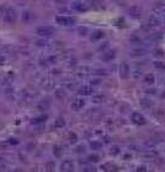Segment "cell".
I'll use <instances>...</instances> for the list:
<instances>
[{"instance_id": "obj_1", "label": "cell", "mask_w": 165, "mask_h": 172, "mask_svg": "<svg viewBox=\"0 0 165 172\" xmlns=\"http://www.w3.org/2000/svg\"><path fill=\"white\" fill-rule=\"evenodd\" d=\"M16 10L14 8H6L3 13V16H2V20L5 22V24H14L16 21Z\"/></svg>"}, {"instance_id": "obj_2", "label": "cell", "mask_w": 165, "mask_h": 172, "mask_svg": "<svg viewBox=\"0 0 165 172\" xmlns=\"http://www.w3.org/2000/svg\"><path fill=\"white\" fill-rule=\"evenodd\" d=\"M36 34L42 37H49L56 34V28L52 26H38L36 28Z\"/></svg>"}, {"instance_id": "obj_3", "label": "cell", "mask_w": 165, "mask_h": 172, "mask_svg": "<svg viewBox=\"0 0 165 172\" xmlns=\"http://www.w3.org/2000/svg\"><path fill=\"white\" fill-rule=\"evenodd\" d=\"M56 21L57 24L62 25V26H72L75 24V19L72 16H65V15H58L56 16Z\"/></svg>"}, {"instance_id": "obj_4", "label": "cell", "mask_w": 165, "mask_h": 172, "mask_svg": "<svg viewBox=\"0 0 165 172\" xmlns=\"http://www.w3.org/2000/svg\"><path fill=\"white\" fill-rule=\"evenodd\" d=\"M131 120L135 124H137V125H144V124L147 123V120H145L144 115H142V114H141V113H138V111L132 113V115H131Z\"/></svg>"}, {"instance_id": "obj_5", "label": "cell", "mask_w": 165, "mask_h": 172, "mask_svg": "<svg viewBox=\"0 0 165 172\" xmlns=\"http://www.w3.org/2000/svg\"><path fill=\"white\" fill-rule=\"evenodd\" d=\"M74 168H75V165L72 160H64L60 163V171L63 172H72L74 171Z\"/></svg>"}, {"instance_id": "obj_6", "label": "cell", "mask_w": 165, "mask_h": 172, "mask_svg": "<svg viewBox=\"0 0 165 172\" xmlns=\"http://www.w3.org/2000/svg\"><path fill=\"white\" fill-rule=\"evenodd\" d=\"M128 14H129V16H132L133 19H141L142 14H143V10L139 6H132L128 10Z\"/></svg>"}, {"instance_id": "obj_7", "label": "cell", "mask_w": 165, "mask_h": 172, "mask_svg": "<svg viewBox=\"0 0 165 172\" xmlns=\"http://www.w3.org/2000/svg\"><path fill=\"white\" fill-rule=\"evenodd\" d=\"M84 107H85V102H84L83 98H75V99L72 102V109L75 110V111L81 110Z\"/></svg>"}, {"instance_id": "obj_8", "label": "cell", "mask_w": 165, "mask_h": 172, "mask_svg": "<svg viewBox=\"0 0 165 172\" xmlns=\"http://www.w3.org/2000/svg\"><path fill=\"white\" fill-rule=\"evenodd\" d=\"M153 14L155 16H159V15H165V4L164 3H156L154 6H153Z\"/></svg>"}, {"instance_id": "obj_9", "label": "cell", "mask_w": 165, "mask_h": 172, "mask_svg": "<svg viewBox=\"0 0 165 172\" xmlns=\"http://www.w3.org/2000/svg\"><path fill=\"white\" fill-rule=\"evenodd\" d=\"M77 92L80 95H92L94 94V88L90 87V85H83V87H79L77 89Z\"/></svg>"}, {"instance_id": "obj_10", "label": "cell", "mask_w": 165, "mask_h": 172, "mask_svg": "<svg viewBox=\"0 0 165 172\" xmlns=\"http://www.w3.org/2000/svg\"><path fill=\"white\" fill-rule=\"evenodd\" d=\"M72 8H73L75 11H79V13H85V11H88V9H89V6H88L85 3H83V2H74V3L72 4Z\"/></svg>"}, {"instance_id": "obj_11", "label": "cell", "mask_w": 165, "mask_h": 172, "mask_svg": "<svg viewBox=\"0 0 165 172\" xmlns=\"http://www.w3.org/2000/svg\"><path fill=\"white\" fill-rule=\"evenodd\" d=\"M115 57H116V51L115 50H107V51H105L102 53L101 60L105 61V62H109V61H112Z\"/></svg>"}, {"instance_id": "obj_12", "label": "cell", "mask_w": 165, "mask_h": 172, "mask_svg": "<svg viewBox=\"0 0 165 172\" xmlns=\"http://www.w3.org/2000/svg\"><path fill=\"white\" fill-rule=\"evenodd\" d=\"M129 73H131L129 66H128L127 63H122V65L120 66V76H121L123 79H126V78L129 77Z\"/></svg>"}, {"instance_id": "obj_13", "label": "cell", "mask_w": 165, "mask_h": 172, "mask_svg": "<svg viewBox=\"0 0 165 172\" xmlns=\"http://www.w3.org/2000/svg\"><path fill=\"white\" fill-rule=\"evenodd\" d=\"M160 22H159V19L155 16V15H153V16H150L149 19H148V21L145 22V26L148 27V28H153V27H155V26H158Z\"/></svg>"}, {"instance_id": "obj_14", "label": "cell", "mask_w": 165, "mask_h": 172, "mask_svg": "<svg viewBox=\"0 0 165 172\" xmlns=\"http://www.w3.org/2000/svg\"><path fill=\"white\" fill-rule=\"evenodd\" d=\"M153 115L158 119V120H165V110L161 108H155L153 110Z\"/></svg>"}, {"instance_id": "obj_15", "label": "cell", "mask_w": 165, "mask_h": 172, "mask_svg": "<svg viewBox=\"0 0 165 172\" xmlns=\"http://www.w3.org/2000/svg\"><path fill=\"white\" fill-rule=\"evenodd\" d=\"M104 37H105V32L101 31V30H96V31H94V32L91 34V36H90L91 41H100V40H102Z\"/></svg>"}, {"instance_id": "obj_16", "label": "cell", "mask_w": 165, "mask_h": 172, "mask_svg": "<svg viewBox=\"0 0 165 172\" xmlns=\"http://www.w3.org/2000/svg\"><path fill=\"white\" fill-rule=\"evenodd\" d=\"M77 73H78L79 76H88V74L92 73V68L89 67V66H83V67H79V68L77 69Z\"/></svg>"}, {"instance_id": "obj_17", "label": "cell", "mask_w": 165, "mask_h": 172, "mask_svg": "<svg viewBox=\"0 0 165 172\" xmlns=\"http://www.w3.org/2000/svg\"><path fill=\"white\" fill-rule=\"evenodd\" d=\"M65 126V120H64V118H57L56 120H54V124H53V128L54 129H62V128H64Z\"/></svg>"}, {"instance_id": "obj_18", "label": "cell", "mask_w": 165, "mask_h": 172, "mask_svg": "<svg viewBox=\"0 0 165 172\" xmlns=\"http://www.w3.org/2000/svg\"><path fill=\"white\" fill-rule=\"evenodd\" d=\"M145 53H147L145 48H136V50H133L131 52V56L132 57H141V56H143Z\"/></svg>"}, {"instance_id": "obj_19", "label": "cell", "mask_w": 165, "mask_h": 172, "mask_svg": "<svg viewBox=\"0 0 165 172\" xmlns=\"http://www.w3.org/2000/svg\"><path fill=\"white\" fill-rule=\"evenodd\" d=\"M38 83H40L41 85H43V87H48L49 83H51L49 77H48V76H46V74L41 76V78H38Z\"/></svg>"}, {"instance_id": "obj_20", "label": "cell", "mask_w": 165, "mask_h": 172, "mask_svg": "<svg viewBox=\"0 0 165 172\" xmlns=\"http://www.w3.org/2000/svg\"><path fill=\"white\" fill-rule=\"evenodd\" d=\"M154 80H155V77H154V74H152V73H148V74H145V76H144V83H145V84H149V85H152V84L154 83Z\"/></svg>"}, {"instance_id": "obj_21", "label": "cell", "mask_w": 165, "mask_h": 172, "mask_svg": "<svg viewBox=\"0 0 165 172\" xmlns=\"http://www.w3.org/2000/svg\"><path fill=\"white\" fill-rule=\"evenodd\" d=\"M53 155L56 157H60L63 155V148L59 146V145H54L53 146Z\"/></svg>"}, {"instance_id": "obj_22", "label": "cell", "mask_w": 165, "mask_h": 172, "mask_svg": "<svg viewBox=\"0 0 165 172\" xmlns=\"http://www.w3.org/2000/svg\"><path fill=\"white\" fill-rule=\"evenodd\" d=\"M107 50H110V42H107V41H105L102 45H100V46H99L97 47V51L99 52H105V51H107Z\"/></svg>"}, {"instance_id": "obj_23", "label": "cell", "mask_w": 165, "mask_h": 172, "mask_svg": "<svg viewBox=\"0 0 165 172\" xmlns=\"http://www.w3.org/2000/svg\"><path fill=\"white\" fill-rule=\"evenodd\" d=\"M31 11L30 10H25L23 13H22V21L23 22H30L31 21Z\"/></svg>"}, {"instance_id": "obj_24", "label": "cell", "mask_w": 165, "mask_h": 172, "mask_svg": "<svg viewBox=\"0 0 165 172\" xmlns=\"http://www.w3.org/2000/svg\"><path fill=\"white\" fill-rule=\"evenodd\" d=\"M90 148L92 150H100L102 148V144H101L100 141H91L90 142Z\"/></svg>"}, {"instance_id": "obj_25", "label": "cell", "mask_w": 165, "mask_h": 172, "mask_svg": "<svg viewBox=\"0 0 165 172\" xmlns=\"http://www.w3.org/2000/svg\"><path fill=\"white\" fill-rule=\"evenodd\" d=\"M104 99H105V95H102V94H96V95L92 94V102L94 103H102Z\"/></svg>"}, {"instance_id": "obj_26", "label": "cell", "mask_w": 165, "mask_h": 172, "mask_svg": "<svg viewBox=\"0 0 165 172\" xmlns=\"http://www.w3.org/2000/svg\"><path fill=\"white\" fill-rule=\"evenodd\" d=\"M54 167H56V163H54L53 161H48V162H46V165H45V171L51 172V171L54 170Z\"/></svg>"}, {"instance_id": "obj_27", "label": "cell", "mask_w": 165, "mask_h": 172, "mask_svg": "<svg viewBox=\"0 0 165 172\" xmlns=\"http://www.w3.org/2000/svg\"><path fill=\"white\" fill-rule=\"evenodd\" d=\"M47 118H48L47 115H42V117H38V118H36V119H34V120H32V124H41V123H45Z\"/></svg>"}, {"instance_id": "obj_28", "label": "cell", "mask_w": 165, "mask_h": 172, "mask_svg": "<svg viewBox=\"0 0 165 172\" xmlns=\"http://www.w3.org/2000/svg\"><path fill=\"white\" fill-rule=\"evenodd\" d=\"M141 105L143 108H145V109H149V108H152V102L149 99H142L141 100Z\"/></svg>"}, {"instance_id": "obj_29", "label": "cell", "mask_w": 165, "mask_h": 172, "mask_svg": "<svg viewBox=\"0 0 165 172\" xmlns=\"http://www.w3.org/2000/svg\"><path fill=\"white\" fill-rule=\"evenodd\" d=\"M88 160H89L90 162H99V161H100V156H99L97 154H91V155L88 157Z\"/></svg>"}, {"instance_id": "obj_30", "label": "cell", "mask_w": 165, "mask_h": 172, "mask_svg": "<svg viewBox=\"0 0 165 172\" xmlns=\"http://www.w3.org/2000/svg\"><path fill=\"white\" fill-rule=\"evenodd\" d=\"M154 67L158 68V69H163V71H165V63L161 62V61H155V62H154Z\"/></svg>"}, {"instance_id": "obj_31", "label": "cell", "mask_w": 165, "mask_h": 172, "mask_svg": "<svg viewBox=\"0 0 165 172\" xmlns=\"http://www.w3.org/2000/svg\"><path fill=\"white\" fill-rule=\"evenodd\" d=\"M112 168H115V166L111 165V163H105V165L101 166V170L102 171H113Z\"/></svg>"}, {"instance_id": "obj_32", "label": "cell", "mask_w": 165, "mask_h": 172, "mask_svg": "<svg viewBox=\"0 0 165 172\" xmlns=\"http://www.w3.org/2000/svg\"><path fill=\"white\" fill-rule=\"evenodd\" d=\"M69 141L72 142V144H75V142L78 141V135L75 133H70L69 134Z\"/></svg>"}, {"instance_id": "obj_33", "label": "cell", "mask_w": 165, "mask_h": 172, "mask_svg": "<svg viewBox=\"0 0 165 172\" xmlns=\"http://www.w3.org/2000/svg\"><path fill=\"white\" fill-rule=\"evenodd\" d=\"M67 87H68V89H70V91H77L79 87H78V84L75 83V82H73V83H68L67 84Z\"/></svg>"}, {"instance_id": "obj_34", "label": "cell", "mask_w": 165, "mask_h": 172, "mask_svg": "<svg viewBox=\"0 0 165 172\" xmlns=\"http://www.w3.org/2000/svg\"><path fill=\"white\" fill-rule=\"evenodd\" d=\"M110 154H111L112 156H116V155H118V154H120V148H118V146H113V148L111 149Z\"/></svg>"}, {"instance_id": "obj_35", "label": "cell", "mask_w": 165, "mask_h": 172, "mask_svg": "<svg viewBox=\"0 0 165 172\" xmlns=\"http://www.w3.org/2000/svg\"><path fill=\"white\" fill-rule=\"evenodd\" d=\"M83 171L84 172H94V171H96V168L94 166H84L83 167Z\"/></svg>"}, {"instance_id": "obj_36", "label": "cell", "mask_w": 165, "mask_h": 172, "mask_svg": "<svg viewBox=\"0 0 165 172\" xmlns=\"http://www.w3.org/2000/svg\"><path fill=\"white\" fill-rule=\"evenodd\" d=\"M91 5L94 6V8H99V6H102V4H101V2L100 0H92V3H91Z\"/></svg>"}, {"instance_id": "obj_37", "label": "cell", "mask_w": 165, "mask_h": 172, "mask_svg": "<svg viewBox=\"0 0 165 172\" xmlns=\"http://www.w3.org/2000/svg\"><path fill=\"white\" fill-rule=\"evenodd\" d=\"M56 95L59 97V98H64L65 97V93H64L63 89H58V91H56Z\"/></svg>"}, {"instance_id": "obj_38", "label": "cell", "mask_w": 165, "mask_h": 172, "mask_svg": "<svg viewBox=\"0 0 165 172\" xmlns=\"http://www.w3.org/2000/svg\"><path fill=\"white\" fill-rule=\"evenodd\" d=\"M86 32H88L86 27H79V34L80 35H86Z\"/></svg>"}, {"instance_id": "obj_39", "label": "cell", "mask_w": 165, "mask_h": 172, "mask_svg": "<svg viewBox=\"0 0 165 172\" xmlns=\"http://www.w3.org/2000/svg\"><path fill=\"white\" fill-rule=\"evenodd\" d=\"M139 41H141V39L137 37V36H132L131 37V42H133V43H138Z\"/></svg>"}, {"instance_id": "obj_40", "label": "cell", "mask_w": 165, "mask_h": 172, "mask_svg": "<svg viewBox=\"0 0 165 172\" xmlns=\"http://www.w3.org/2000/svg\"><path fill=\"white\" fill-rule=\"evenodd\" d=\"M9 144H11V145H17L19 144V140L17 139H9Z\"/></svg>"}, {"instance_id": "obj_41", "label": "cell", "mask_w": 165, "mask_h": 172, "mask_svg": "<svg viewBox=\"0 0 165 172\" xmlns=\"http://www.w3.org/2000/svg\"><path fill=\"white\" fill-rule=\"evenodd\" d=\"M94 73H95V74H102V76H106V74H107V73L105 72V69H96Z\"/></svg>"}, {"instance_id": "obj_42", "label": "cell", "mask_w": 165, "mask_h": 172, "mask_svg": "<svg viewBox=\"0 0 165 172\" xmlns=\"http://www.w3.org/2000/svg\"><path fill=\"white\" fill-rule=\"evenodd\" d=\"M136 171H138V172H145L147 171V167L145 166H138Z\"/></svg>"}, {"instance_id": "obj_43", "label": "cell", "mask_w": 165, "mask_h": 172, "mask_svg": "<svg viewBox=\"0 0 165 172\" xmlns=\"http://www.w3.org/2000/svg\"><path fill=\"white\" fill-rule=\"evenodd\" d=\"M84 151H85V148H84V146H78L77 152H84Z\"/></svg>"}, {"instance_id": "obj_44", "label": "cell", "mask_w": 165, "mask_h": 172, "mask_svg": "<svg viewBox=\"0 0 165 172\" xmlns=\"http://www.w3.org/2000/svg\"><path fill=\"white\" fill-rule=\"evenodd\" d=\"M147 93H148V94H155L156 92H155V89H148Z\"/></svg>"}, {"instance_id": "obj_45", "label": "cell", "mask_w": 165, "mask_h": 172, "mask_svg": "<svg viewBox=\"0 0 165 172\" xmlns=\"http://www.w3.org/2000/svg\"><path fill=\"white\" fill-rule=\"evenodd\" d=\"M5 63V57H0V65H4Z\"/></svg>"}, {"instance_id": "obj_46", "label": "cell", "mask_w": 165, "mask_h": 172, "mask_svg": "<svg viewBox=\"0 0 165 172\" xmlns=\"http://www.w3.org/2000/svg\"><path fill=\"white\" fill-rule=\"evenodd\" d=\"M155 51H156V52H155V54H156V56L163 54V51H161V50H155Z\"/></svg>"}]
</instances>
